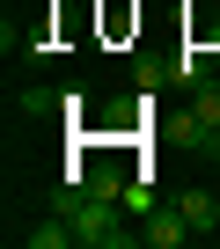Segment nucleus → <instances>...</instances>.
<instances>
[{
  "label": "nucleus",
  "instance_id": "1",
  "mask_svg": "<svg viewBox=\"0 0 220 249\" xmlns=\"http://www.w3.org/2000/svg\"><path fill=\"white\" fill-rule=\"evenodd\" d=\"M176 147L198 154V161H220V124L198 117V110H183V117H176Z\"/></svg>",
  "mask_w": 220,
  "mask_h": 249
},
{
  "label": "nucleus",
  "instance_id": "6",
  "mask_svg": "<svg viewBox=\"0 0 220 249\" xmlns=\"http://www.w3.org/2000/svg\"><path fill=\"white\" fill-rule=\"evenodd\" d=\"M162 81H176V66H169V59H132V88H140V95H154Z\"/></svg>",
  "mask_w": 220,
  "mask_h": 249
},
{
  "label": "nucleus",
  "instance_id": "3",
  "mask_svg": "<svg viewBox=\"0 0 220 249\" xmlns=\"http://www.w3.org/2000/svg\"><path fill=\"white\" fill-rule=\"evenodd\" d=\"M81 234H73V220L66 213H52V220H37V227H22V249H73Z\"/></svg>",
  "mask_w": 220,
  "mask_h": 249
},
{
  "label": "nucleus",
  "instance_id": "9",
  "mask_svg": "<svg viewBox=\"0 0 220 249\" xmlns=\"http://www.w3.org/2000/svg\"><path fill=\"white\" fill-rule=\"evenodd\" d=\"M52 103H59V95H44V88H22V95H15V117H44Z\"/></svg>",
  "mask_w": 220,
  "mask_h": 249
},
{
  "label": "nucleus",
  "instance_id": "7",
  "mask_svg": "<svg viewBox=\"0 0 220 249\" xmlns=\"http://www.w3.org/2000/svg\"><path fill=\"white\" fill-rule=\"evenodd\" d=\"M191 110H198V117H213V124H220V73H213V81H198V88H191Z\"/></svg>",
  "mask_w": 220,
  "mask_h": 249
},
{
  "label": "nucleus",
  "instance_id": "10",
  "mask_svg": "<svg viewBox=\"0 0 220 249\" xmlns=\"http://www.w3.org/2000/svg\"><path fill=\"white\" fill-rule=\"evenodd\" d=\"M8 8H15V0H8Z\"/></svg>",
  "mask_w": 220,
  "mask_h": 249
},
{
  "label": "nucleus",
  "instance_id": "2",
  "mask_svg": "<svg viewBox=\"0 0 220 249\" xmlns=\"http://www.w3.org/2000/svg\"><path fill=\"white\" fill-rule=\"evenodd\" d=\"M140 242H147V249H183V242H191V220H183L176 205H169V213L154 205V213L140 220Z\"/></svg>",
  "mask_w": 220,
  "mask_h": 249
},
{
  "label": "nucleus",
  "instance_id": "4",
  "mask_svg": "<svg viewBox=\"0 0 220 249\" xmlns=\"http://www.w3.org/2000/svg\"><path fill=\"white\" fill-rule=\"evenodd\" d=\"M176 213L191 220V234H213V227H220V198H213V191H183Z\"/></svg>",
  "mask_w": 220,
  "mask_h": 249
},
{
  "label": "nucleus",
  "instance_id": "5",
  "mask_svg": "<svg viewBox=\"0 0 220 249\" xmlns=\"http://www.w3.org/2000/svg\"><path fill=\"white\" fill-rule=\"evenodd\" d=\"M169 66H176V81H183V88H198V81H213V52H205V44H183V52H176Z\"/></svg>",
  "mask_w": 220,
  "mask_h": 249
},
{
  "label": "nucleus",
  "instance_id": "8",
  "mask_svg": "<svg viewBox=\"0 0 220 249\" xmlns=\"http://www.w3.org/2000/svg\"><path fill=\"white\" fill-rule=\"evenodd\" d=\"M118 205H125L132 220H147V213H154V191H147V183H125V191H118Z\"/></svg>",
  "mask_w": 220,
  "mask_h": 249
}]
</instances>
